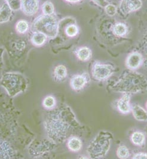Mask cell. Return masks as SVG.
I'll list each match as a JSON object with an SVG mask.
<instances>
[{
  "label": "cell",
  "mask_w": 147,
  "mask_h": 159,
  "mask_svg": "<svg viewBox=\"0 0 147 159\" xmlns=\"http://www.w3.org/2000/svg\"><path fill=\"white\" fill-rule=\"evenodd\" d=\"M32 29L49 38L56 36L58 24L56 19L52 15H44L39 16L32 24Z\"/></svg>",
  "instance_id": "obj_1"
},
{
  "label": "cell",
  "mask_w": 147,
  "mask_h": 159,
  "mask_svg": "<svg viewBox=\"0 0 147 159\" xmlns=\"http://www.w3.org/2000/svg\"><path fill=\"white\" fill-rule=\"evenodd\" d=\"M114 72L112 66L109 65H101L95 63L93 67L92 73L93 76L97 80H104L109 78Z\"/></svg>",
  "instance_id": "obj_2"
},
{
  "label": "cell",
  "mask_w": 147,
  "mask_h": 159,
  "mask_svg": "<svg viewBox=\"0 0 147 159\" xmlns=\"http://www.w3.org/2000/svg\"><path fill=\"white\" fill-rule=\"evenodd\" d=\"M142 6L141 0H121L120 9L123 13L127 14L139 10Z\"/></svg>",
  "instance_id": "obj_3"
},
{
  "label": "cell",
  "mask_w": 147,
  "mask_h": 159,
  "mask_svg": "<svg viewBox=\"0 0 147 159\" xmlns=\"http://www.w3.org/2000/svg\"><path fill=\"white\" fill-rule=\"evenodd\" d=\"M21 8L26 16L35 15L39 9V0H21Z\"/></svg>",
  "instance_id": "obj_4"
},
{
  "label": "cell",
  "mask_w": 147,
  "mask_h": 159,
  "mask_svg": "<svg viewBox=\"0 0 147 159\" xmlns=\"http://www.w3.org/2000/svg\"><path fill=\"white\" fill-rule=\"evenodd\" d=\"M142 57L138 52H133L129 55L126 60V66L130 69H136L141 65Z\"/></svg>",
  "instance_id": "obj_5"
},
{
  "label": "cell",
  "mask_w": 147,
  "mask_h": 159,
  "mask_svg": "<svg viewBox=\"0 0 147 159\" xmlns=\"http://www.w3.org/2000/svg\"><path fill=\"white\" fill-rule=\"evenodd\" d=\"M12 11L7 2L2 5L0 7V23H4L10 20L12 16Z\"/></svg>",
  "instance_id": "obj_6"
},
{
  "label": "cell",
  "mask_w": 147,
  "mask_h": 159,
  "mask_svg": "<svg viewBox=\"0 0 147 159\" xmlns=\"http://www.w3.org/2000/svg\"><path fill=\"white\" fill-rule=\"evenodd\" d=\"M129 100L130 97L129 95L126 94L118 101V109L120 111L125 114L128 113L130 111L131 107L129 104Z\"/></svg>",
  "instance_id": "obj_7"
},
{
  "label": "cell",
  "mask_w": 147,
  "mask_h": 159,
  "mask_svg": "<svg viewBox=\"0 0 147 159\" xmlns=\"http://www.w3.org/2000/svg\"><path fill=\"white\" fill-rule=\"evenodd\" d=\"M87 80L82 75L74 76L71 80V85L74 89L80 90L85 86Z\"/></svg>",
  "instance_id": "obj_8"
},
{
  "label": "cell",
  "mask_w": 147,
  "mask_h": 159,
  "mask_svg": "<svg viewBox=\"0 0 147 159\" xmlns=\"http://www.w3.org/2000/svg\"><path fill=\"white\" fill-rule=\"evenodd\" d=\"M132 112L133 116L136 120L147 121V112L139 105H135L133 107Z\"/></svg>",
  "instance_id": "obj_9"
},
{
  "label": "cell",
  "mask_w": 147,
  "mask_h": 159,
  "mask_svg": "<svg viewBox=\"0 0 147 159\" xmlns=\"http://www.w3.org/2000/svg\"><path fill=\"white\" fill-rule=\"evenodd\" d=\"M77 55L78 58L81 61H87L90 58L92 52L88 47H82L78 50Z\"/></svg>",
  "instance_id": "obj_10"
},
{
  "label": "cell",
  "mask_w": 147,
  "mask_h": 159,
  "mask_svg": "<svg viewBox=\"0 0 147 159\" xmlns=\"http://www.w3.org/2000/svg\"><path fill=\"white\" fill-rule=\"evenodd\" d=\"M81 141L78 138H72L69 140L68 143V146L69 148L73 152H77L80 150L81 148Z\"/></svg>",
  "instance_id": "obj_11"
},
{
  "label": "cell",
  "mask_w": 147,
  "mask_h": 159,
  "mask_svg": "<svg viewBox=\"0 0 147 159\" xmlns=\"http://www.w3.org/2000/svg\"><path fill=\"white\" fill-rule=\"evenodd\" d=\"M54 73L56 80H64L67 75L66 67L63 65L58 66L55 68Z\"/></svg>",
  "instance_id": "obj_12"
},
{
  "label": "cell",
  "mask_w": 147,
  "mask_h": 159,
  "mask_svg": "<svg viewBox=\"0 0 147 159\" xmlns=\"http://www.w3.org/2000/svg\"><path fill=\"white\" fill-rule=\"evenodd\" d=\"M133 143L136 145H142L144 143L145 140V135L140 132H136L133 133L131 137Z\"/></svg>",
  "instance_id": "obj_13"
},
{
  "label": "cell",
  "mask_w": 147,
  "mask_h": 159,
  "mask_svg": "<svg viewBox=\"0 0 147 159\" xmlns=\"http://www.w3.org/2000/svg\"><path fill=\"white\" fill-rule=\"evenodd\" d=\"M47 36L44 34L40 32H36L32 37V42L34 45L37 46H40L44 44L46 41Z\"/></svg>",
  "instance_id": "obj_14"
},
{
  "label": "cell",
  "mask_w": 147,
  "mask_h": 159,
  "mask_svg": "<svg viewBox=\"0 0 147 159\" xmlns=\"http://www.w3.org/2000/svg\"><path fill=\"white\" fill-rule=\"evenodd\" d=\"M113 32L117 36H123L127 33V27L125 24L119 23L114 25L113 28Z\"/></svg>",
  "instance_id": "obj_15"
},
{
  "label": "cell",
  "mask_w": 147,
  "mask_h": 159,
  "mask_svg": "<svg viewBox=\"0 0 147 159\" xmlns=\"http://www.w3.org/2000/svg\"><path fill=\"white\" fill-rule=\"evenodd\" d=\"M42 10L44 15H53V13H54L55 8L52 2L49 1H45L42 6Z\"/></svg>",
  "instance_id": "obj_16"
},
{
  "label": "cell",
  "mask_w": 147,
  "mask_h": 159,
  "mask_svg": "<svg viewBox=\"0 0 147 159\" xmlns=\"http://www.w3.org/2000/svg\"><path fill=\"white\" fill-rule=\"evenodd\" d=\"M28 23L25 20H20L17 22L16 26V29L18 33L24 34L28 29Z\"/></svg>",
  "instance_id": "obj_17"
},
{
  "label": "cell",
  "mask_w": 147,
  "mask_h": 159,
  "mask_svg": "<svg viewBox=\"0 0 147 159\" xmlns=\"http://www.w3.org/2000/svg\"><path fill=\"white\" fill-rule=\"evenodd\" d=\"M66 35L70 37L76 36L78 32V29L75 25H69L66 27L65 30Z\"/></svg>",
  "instance_id": "obj_18"
},
{
  "label": "cell",
  "mask_w": 147,
  "mask_h": 159,
  "mask_svg": "<svg viewBox=\"0 0 147 159\" xmlns=\"http://www.w3.org/2000/svg\"><path fill=\"white\" fill-rule=\"evenodd\" d=\"M118 157L120 159H126L129 156V150L126 146H121L117 150Z\"/></svg>",
  "instance_id": "obj_19"
},
{
  "label": "cell",
  "mask_w": 147,
  "mask_h": 159,
  "mask_svg": "<svg viewBox=\"0 0 147 159\" xmlns=\"http://www.w3.org/2000/svg\"><path fill=\"white\" fill-rule=\"evenodd\" d=\"M7 2L12 10L17 11L21 8V0H8Z\"/></svg>",
  "instance_id": "obj_20"
},
{
  "label": "cell",
  "mask_w": 147,
  "mask_h": 159,
  "mask_svg": "<svg viewBox=\"0 0 147 159\" xmlns=\"http://www.w3.org/2000/svg\"><path fill=\"white\" fill-rule=\"evenodd\" d=\"M56 104V101L55 98L52 96L47 97L43 101V105L44 107L47 109H52Z\"/></svg>",
  "instance_id": "obj_21"
},
{
  "label": "cell",
  "mask_w": 147,
  "mask_h": 159,
  "mask_svg": "<svg viewBox=\"0 0 147 159\" xmlns=\"http://www.w3.org/2000/svg\"><path fill=\"white\" fill-rule=\"evenodd\" d=\"M105 10L107 14L110 16H113L116 14L117 13V8L112 4H107L105 7Z\"/></svg>",
  "instance_id": "obj_22"
},
{
  "label": "cell",
  "mask_w": 147,
  "mask_h": 159,
  "mask_svg": "<svg viewBox=\"0 0 147 159\" xmlns=\"http://www.w3.org/2000/svg\"><path fill=\"white\" fill-rule=\"evenodd\" d=\"M133 159H147V154L144 153V152H140V153H138V154H135V155L133 156Z\"/></svg>",
  "instance_id": "obj_23"
},
{
  "label": "cell",
  "mask_w": 147,
  "mask_h": 159,
  "mask_svg": "<svg viewBox=\"0 0 147 159\" xmlns=\"http://www.w3.org/2000/svg\"><path fill=\"white\" fill-rule=\"evenodd\" d=\"M95 2L96 4L101 7H105L107 5V0H92Z\"/></svg>",
  "instance_id": "obj_24"
},
{
  "label": "cell",
  "mask_w": 147,
  "mask_h": 159,
  "mask_svg": "<svg viewBox=\"0 0 147 159\" xmlns=\"http://www.w3.org/2000/svg\"><path fill=\"white\" fill-rule=\"evenodd\" d=\"M144 50L146 54V61H145V65L147 66V29L144 38Z\"/></svg>",
  "instance_id": "obj_25"
},
{
  "label": "cell",
  "mask_w": 147,
  "mask_h": 159,
  "mask_svg": "<svg viewBox=\"0 0 147 159\" xmlns=\"http://www.w3.org/2000/svg\"><path fill=\"white\" fill-rule=\"evenodd\" d=\"M68 2H77L81 0H65Z\"/></svg>",
  "instance_id": "obj_26"
},
{
  "label": "cell",
  "mask_w": 147,
  "mask_h": 159,
  "mask_svg": "<svg viewBox=\"0 0 147 159\" xmlns=\"http://www.w3.org/2000/svg\"><path fill=\"white\" fill-rule=\"evenodd\" d=\"M146 105H147V104H146Z\"/></svg>",
  "instance_id": "obj_27"
},
{
  "label": "cell",
  "mask_w": 147,
  "mask_h": 159,
  "mask_svg": "<svg viewBox=\"0 0 147 159\" xmlns=\"http://www.w3.org/2000/svg\"><path fill=\"white\" fill-rule=\"evenodd\" d=\"M6 1H8V0H6Z\"/></svg>",
  "instance_id": "obj_28"
},
{
  "label": "cell",
  "mask_w": 147,
  "mask_h": 159,
  "mask_svg": "<svg viewBox=\"0 0 147 159\" xmlns=\"http://www.w3.org/2000/svg\"><path fill=\"white\" fill-rule=\"evenodd\" d=\"M107 1H108V0H107Z\"/></svg>",
  "instance_id": "obj_29"
}]
</instances>
